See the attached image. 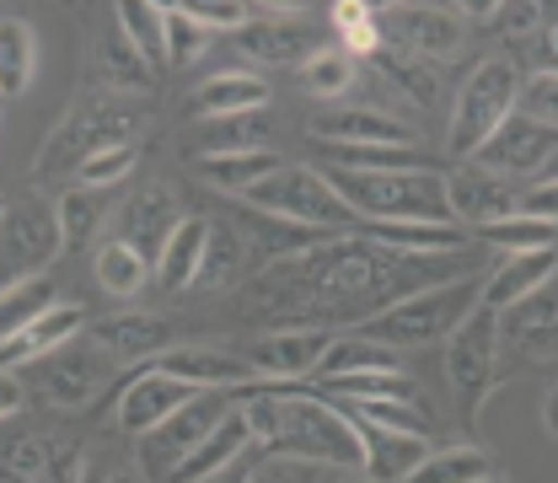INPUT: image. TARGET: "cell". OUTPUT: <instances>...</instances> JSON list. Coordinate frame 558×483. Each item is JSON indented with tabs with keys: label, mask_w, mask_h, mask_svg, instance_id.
Wrapping results in <instances>:
<instances>
[{
	"label": "cell",
	"mask_w": 558,
	"mask_h": 483,
	"mask_svg": "<svg viewBox=\"0 0 558 483\" xmlns=\"http://www.w3.org/2000/svg\"><path fill=\"white\" fill-rule=\"evenodd\" d=\"M242 419L253 430V446L264 457L284 462H333V468H365V435L349 409H333L328 398L295 393L284 382L242 387Z\"/></svg>",
	"instance_id": "cell-1"
},
{
	"label": "cell",
	"mask_w": 558,
	"mask_h": 483,
	"mask_svg": "<svg viewBox=\"0 0 558 483\" xmlns=\"http://www.w3.org/2000/svg\"><path fill=\"white\" fill-rule=\"evenodd\" d=\"M328 183L339 189L360 220H429V226H457L446 205V172H344L323 167Z\"/></svg>",
	"instance_id": "cell-2"
},
{
	"label": "cell",
	"mask_w": 558,
	"mask_h": 483,
	"mask_svg": "<svg viewBox=\"0 0 558 483\" xmlns=\"http://www.w3.org/2000/svg\"><path fill=\"white\" fill-rule=\"evenodd\" d=\"M484 301V285L478 279H446V285H424L414 295L381 306L376 317H365V339L376 345H392V349H418V345H435V339H451Z\"/></svg>",
	"instance_id": "cell-3"
},
{
	"label": "cell",
	"mask_w": 558,
	"mask_h": 483,
	"mask_svg": "<svg viewBox=\"0 0 558 483\" xmlns=\"http://www.w3.org/2000/svg\"><path fill=\"white\" fill-rule=\"evenodd\" d=\"M247 209L258 215H275L290 226H312V231H360V215L339 200V189L328 183L323 167H306V161H284L275 178H264L258 189L242 194Z\"/></svg>",
	"instance_id": "cell-4"
},
{
	"label": "cell",
	"mask_w": 558,
	"mask_h": 483,
	"mask_svg": "<svg viewBox=\"0 0 558 483\" xmlns=\"http://www.w3.org/2000/svg\"><path fill=\"white\" fill-rule=\"evenodd\" d=\"M515 102H521V70L510 65V60H484L462 81V92L451 102V124H446L451 156L473 161L488 140L499 135V124L515 113Z\"/></svg>",
	"instance_id": "cell-5"
},
{
	"label": "cell",
	"mask_w": 558,
	"mask_h": 483,
	"mask_svg": "<svg viewBox=\"0 0 558 483\" xmlns=\"http://www.w3.org/2000/svg\"><path fill=\"white\" fill-rule=\"evenodd\" d=\"M140 119L135 108H119V102H92V108H75L60 119V130L44 140V150H38V161H33V178H54V172H65V167H86L97 150H108V145H130L140 135Z\"/></svg>",
	"instance_id": "cell-6"
},
{
	"label": "cell",
	"mask_w": 558,
	"mask_h": 483,
	"mask_svg": "<svg viewBox=\"0 0 558 483\" xmlns=\"http://www.w3.org/2000/svg\"><path fill=\"white\" fill-rule=\"evenodd\" d=\"M231 398L236 393H199L189 409H178V414L167 419L161 430H150V435H140L145 446H140V462H145V473L156 483H172V473L205 446L209 435L231 419Z\"/></svg>",
	"instance_id": "cell-7"
},
{
	"label": "cell",
	"mask_w": 558,
	"mask_h": 483,
	"mask_svg": "<svg viewBox=\"0 0 558 483\" xmlns=\"http://www.w3.org/2000/svg\"><path fill=\"white\" fill-rule=\"evenodd\" d=\"M494 360H499V312L478 306L451 339H446V376L457 387L462 414L478 419V403L494 387Z\"/></svg>",
	"instance_id": "cell-8"
},
{
	"label": "cell",
	"mask_w": 558,
	"mask_h": 483,
	"mask_svg": "<svg viewBox=\"0 0 558 483\" xmlns=\"http://www.w3.org/2000/svg\"><path fill=\"white\" fill-rule=\"evenodd\" d=\"M554 156H558V130L526 119V113H510V119L499 124V135L488 140L473 161H478L484 172H494V178L515 183V178H543V167H548Z\"/></svg>",
	"instance_id": "cell-9"
},
{
	"label": "cell",
	"mask_w": 558,
	"mask_h": 483,
	"mask_svg": "<svg viewBox=\"0 0 558 483\" xmlns=\"http://www.w3.org/2000/svg\"><path fill=\"white\" fill-rule=\"evenodd\" d=\"M54 253H65V231H60V205L44 200H11L5 205V264L11 279L38 275Z\"/></svg>",
	"instance_id": "cell-10"
},
{
	"label": "cell",
	"mask_w": 558,
	"mask_h": 483,
	"mask_svg": "<svg viewBox=\"0 0 558 483\" xmlns=\"http://www.w3.org/2000/svg\"><path fill=\"white\" fill-rule=\"evenodd\" d=\"M194 398H199V387L167 376L161 365H145V371H135V382L119 387V430L150 435V430H161L178 409H189Z\"/></svg>",
	"instance_id": "cell-11"
},
{
	"label": "cell",
	"mask_w": 558,
	"mask_h": 483,
	"mask_svg": "<svg viewBox=\"0 0 558 483\" xmlns=\"http://www.w3.org/2000/svg\"><path fill=\"white\" fill-rule=\"evenodd\" d=\"M22 376V371H16ZM27 382L38 398H49L54 409H86L97 403V393L108 387V365L97 354H75V349H60V354H44L27 365Z\"/></svg>",
	"instance_id": "cell-12"
},
{
	"label": "cell",
	"mask_w": 558,
	"mask_h": 483,
	"mask_svg": "<svg viewBox=\"0 0 558 483\" xmlns=\"http://www.w3.org/2000/svg\"><path fill=\"white\" fill-rule=\"evenodd\" d=\"M446 205H451V220L484 231V226L510 220L521 209V194H515V183H505V178L484 172L478 161H468V167L446 172Z\"/></svg>",
	"instance_id": "cell-13"
},
{
	"label": "cell",
	"mask_w": 558,
	"mask_h": 483,
	"mask_svg": "<svg viewBox=\"0 0 558 483\" xmlns=\"http://www.w3.org/2000/svg\"><path fill=\"white\" fill-rule=\"evenodd\" d=\"M150 365H161L167 376H178V382H189V387H199V393H242V387H258V382H264L253 360L226 354V349H209V345H183V349L172 345L161 360H150Z\"/></svg>",
	"instance_id": "cell-14"
},
{
	"label": "cell",
	"mask_w": 558,
	"mask_h": 483,
	"mask_svg": "<svg viewBox=\"0 0 558 483\" xmlns=\"http://www.w3.org/2000/svg\"><path fill=\"white\" fill-rule=\"evenodd\" d=\"M92 345L108 360H161L172 349V323H161L156 312H113L102 323H92Z\"/></svg>",
	"instance_id": "cell-15"
},
{
	"label": "cell",
	"mask_w": 558,
	"mask_h": 483,
	"mask_svg": "<svg viewBox=\"0 0 558 483\" xmlns=\"http://www.w3.org/2000/svg\"><path fill=\"white\" fill-rule=\"evenodd\" d=\"M178 226H183V215H178V194H172L167 183H150V189H140L135 200L124 205V215H119V242L140 247V253L156 264Z\"/></svg>",
	"instance_id": "cell-16"
},
{
	"label": "cell",
	"mask_w": 558,
	"mask_h": 483,
	"mask_svg": "<svg viewBox=\"0 0 558 483\" xmlns=\"http://www.w3.org/2000/svg\"><path fill=\"white\" fill-rule=\"evenodd\" d=\"M558 275V247H537V253H505L499 269L484 279V301L488 312H510L521 301H532L537 290H548Z\"/></svg>",
	"instance_id": "cell-17"
},
{
	"label": "cell",
	"mask_w": 558,
	"mask_h": 483,
	"mask_svg": "<svg viewBox=\"0 0 558 483\" xmlns=\"http://www.w3.org/2000/svg\"><path fill=\"white\" fill-rule=\"evenodd\" d=\"M236 49L258 65H295V60H312L323 55L317 49V33L295 16H253L242 33H236Z\"/></svg>",
	"instance_id": "cell-18"
},
{
	"label": "cell",
	"mask_w": 558,
	"mask_h": 483,
	"mask_svg": "<svg viewBox=\"0 0 558 483\" xmlns=\"http://www.w3.org/2000/svg\"><path fill=\"white\" fill-rule=\"evenodd\" d=\"M81 306H70V301H60L54 312H44L33 328H22V334H5L0 339V365L5 371H27L33 360H44V354H60V349H70L75 339H81Z\"/></svg>",
	"instance_id": "cell-19"
},
{
	"label": "cell",
	"mask_w": 558,
	"mask_h": 483,
	"mask_svg": "<svg viewBox=\"0 0 558 483\" xmlns=\"http://www.w3.org/2000/svg\"><path fill=\"white\" fill-rule=\"evenodd\" d=\"M328 334L323 328H279L253 349V365L264 382H295V376H317L323 354H328Z\"/></svg>",
	"instance_id": "cell-20"
},
{
	"label": "cell",
	"mask_w": 558,
	"mask_h": 483,
	"mask_svg": "<svg viewBox=\"0 0 558 483\" xmlns=\"http://www.w3.org/2000/svg\"><path fill=\"white\" fill-rule=\"evenodd\" d=\"M323 145H414V130L381 108H328L312 119Z\"/></svg>",
	"instance_id": "cell-21"
},
{
	"label": "cell",
	"mask_w": 558,
	"mask_h": 483,
	"mask_svg": "<svg viewBox=\"0 0 558 483\" xmlns=\"http://www.w3.org/2000/svg\"><path fill=\"white\" fill-rule=\"evenodd\" d=\"M398 27H403L409 49H414L424 65L457 60V49H462V38H468V16H457L451 5H403Z\"/></svg>",
	"instance_id": "cell-22"
},
{
	"label": "cell",
	"mask_w": 558,
	"mask_h": 483,
	"mask_svg": "<svg viewBox=\"0 0 558 483\" xmlns=\"http://www.w3.org/2000/svg\"><path fill=\"white\" fill-rule=\"evenodd\" d=\"M269 108V86L247 70H226V75H209L205 86L189 97V119L205 124V119H231V113H258Z\"/></svg>",
	"instance_id": "cell-23"
},
{
	"label": "cell",
	"mask_w": 558,
	"mask_h": 483,
	"mask_svg": "<svg viewBox=\"0 0 558 483\" xmlns=\"http://www.w3.org/2000/svg\"><path fill=\"white\" fill-rule=\"evenodd\" d=\"M365 242H381L392 253H462V226H429V220H360Z\"/></svg>",
	"instance_id": "cell-24"
},
{
	"label": "cell",
	"mask_w": 558,
	"mask_h": 483,
	"mask_svg": "<svg viewBox=\"0 0 558 483\" xmlns=\"http://www.w3.org/2000/svg\"><path fill=\"white\" fill-rule=\"evenodd\" d=\"M269 135H275L269 108H258V113H231V119H205V124H194V156L269 150Z\"/></svg>",
	"instance_id": "cell-25"
},
{
	"label": "cell",
	"mask_w": 558,
	"mask_h": 483,
	"mask_svg": "<svg viewBox=\"0 0 558 483\" xmlns=\"http://www.w3.org/2000/svg\"><path fill=\"white\" fill-rule=\"evenodd\" d=\"M360 435H365V479L371 483H409V473L429 457V440H414V435H392L371 424H360Z\"/></svg>",
	"instance_id": "cell-26"
},
{
	"label": "cell",
	"mask_w": 558,
	"mask_h": 483,
	"mask_svg": "<svg viewBox=\"0 0 558 483\" xmlns=\"http://www.w3.org/2000/svg\"><path fill=\"white\" fill-rule=\"evenodd\" d=\"M499 339H515L532 360H548V349L558 345V295L537 290L532 301L499 312Z\"/></svg>",
	"instance_id": "cell-27"
},
{
	"label": "cell",
	"mask_w": 558,
	"mask_h": 483,
	"mask_svg": "<svg viewBox=\"0 0 558 483\" xmlns=\"http://www.w3.org/2000/svg\"><path fill=\"white\" fill-rule=\"evenodd\" d=\"M247 446H253V430H247L242 409H231V419H226V424L209 435L205 446H199V451H194V457H189L178 473H172V483H209V479H220V473H226V468H231V462H236Z\"/></svg>",
	"instance_id": "cell-28"
},
{
	"label": "cell",
	"mask_w": 558,
	"mask_h": 483,
	"mask_svg": "<svg viewBox=\"0 0 558 483\" xmlns=\"http://www.w3.org/2000/svg\"><path fill=\"white\" fill-rule=\"evenodd\" d=\"M279 161L275 150H231V156H194V172L205 178L209 189H220V194H247V189H258L264 178H275Z\"/></svg>",
	"instance_id": "cell-29"
},
{
	"label": "cell",
	"mask_w": 558,
	"mask_h": 483,
	"mask_svg": "<svg viewBox=\"0 0 558 483\" xmlns=\"http://www.w3.org/2000/svg\"><path fill=\"white\" fill-rule=\"evenodd\" d=\"M205 242H209V220L183 215V226L172 231V242H167V247H161V258H156V279H161L167 290H189V285H199V269H205Z\"/></svg>",
	"instance_id": "cell-30"
},
{
	"label": "cell",
	"mask_w": 558,
	"mask_h": 483,
	"mask_svg": "<svg viewBox=\"0 0 558 483\" xmlns=\"http://www.w3.org/2000/svg\"><path fill=\"white\" fill-rule=\"evenodd\" d=\"M354 371H403V354L392 345H376L365 334H344L333 339L323 365H317V382H333V376H354Z\"/></svg>",
	"instance_id": "cell-31"
},
{
	"label": "cell",
	"mask_w": 558,
	"mask_h": 483,
	"mask_svg": "<svg viewBox=\"0 0 558 483\" xmlns=\"http://www.w3.org/2000/svg\"><path fill=\"white\" fill-rule=\"evenodd\" d=\"M33 70H38V38L22 16H5L0 22V97H22L33 86Z\"/></svg>",
	"instance_id": "cell-32"
},
{
	"label": "cell",
	"mask_w": 558,
	"mask_h": 483,
	"mask_svg": "<svg viewBox=\"0 0 558 483\" xmlns=\"http://www.w3.org/2000/svg\"><path fill=\"white\" fill-rule=\"evenodd\" d=\"M113 11H119L124 38H130L140 55H145V65L161 75V70L172 65V60H167V5H150V0H124V5H113Z\"/></svg>",
	"instance_id": "cell-33"
},
{
	"label": "cell",
	"mask_w": 558,
	"mask_h": 483,
	"mask_svg": "<svg viewBox=\"0 0 558 483\" xmlns=\"http://www.w3.org/2000/svg\"><path fill=\"white\" fill-rule=\"evenodd\" d=\"M60 301H54V279L49 275H22V279H5V290H0V323H5V334H22V328H33L44 312H54Z\"/></svg>",
	"instance_id": "cell-34"
},
{
	"label": "cell",
	"mask_w": 558,
	"mask_h": 483,
	"mask_svg": "<svg viewBox=\"0 0 558 483\" xmlns=\"http://www.w3.org/2000/svg\"><path fill=\"white\" fill-rule=\"evenodd\" d=\"M349 414L371 430H392V435H414V440L435 435V419L424 414L414 398H360V403H349Z\"/></svg>",
	"instance_id": "cell-35"
},
{
	"label": "cell",
	"mask_w": 558,
	"mask_h": 483,
	"mask_svg": "<svg viewBox=\"0 0 558 483\" xmlns=\"http://www.w3.org/2000/svg\"><path fill=\"white\" fill-rule=\"evenodd\" d=\"M488 473H494L488 451H478V446H446V451H429L409 473V483H484Z\"/></svg>",
	"instance_id": "cell-36"
},
{
	"label": "cell",
	"mask_w": 558,
	"mask_h": 483,
	"mask_svg": "<svg viewBox=\"0 0 558 483\" xmlns=\"http://www.w3.org/2000/svg\"><path fill=\"white\" fill-rule=\"evenodd\" d=\"M344 172H429L435 161L414 145H328Z\"/></svg>",
	"instance_id": "cell-37"
},
{
	"label": "cell",
	"mask_w": 558,
	"mask_h": 483,
	"mask_svg": "<svg viewBox=\"0 0 558 483\" xmlns=\"http://www.w3.org/2000/svg\"><path fill=\"white\" fill-rule=\"evenodd\" d=\"M150 258L140 253V247H130V242H108L102 253H97V279H102V290L108 295H140L145 290V279H150Z\"/></svg>",
	"instance_id": "cell-38"
},
{
	"label": "cell",
	"mask_w": 558,
	"mask_h": 483,
	"mask_svg": "<svg viewBox=\"0 0 558 483\" xmlns=\"http://www.w3.org/2000/svg\"><path fill=\"white\" fill-rule=\"evenodd\" d=\"M247 264V237L236 231V220H209V242H205V269L199 285H231Z\"/></svg>",
	"instance_id": "cell-39"
},
{
	"label": "cell",
	"mask_w": 558,
	"mask_h": 483,
	"mask_svg": "<svg viewBox=\"0 0 558 483\" xmlns=\"http://www.w3.org/2000/svg\"><path fill=\"white\" fill-rule=\"evenodd\" d=\"M102 194L108 189H70L60 194V231H65V253H81V247H92V237L102 231Z\"/></svg>",
	"instance_id": "cell-40"
},
{
	"label": "cell",
	"mask_w": 558,
	"mask_h": 483,
	"mask_svg": "<svg viewBox=\"0 0 558 483\" xmlns=\"http://www.w3.org/2000/svg\"><path fill=\"white\" fill-rule=\"evenodd\" d=\"M371 65L381 70L403 97H414V102H435V65H424L414 49H387V44H381V49L371 55Z\"/></svg>",
	"instance_id": "cell-41"
},
{
	"label": "cell",
	"mask_w": 558,
	"mask_h": 483,
	"mask_svg": "<svg viewBox=\"0 0 558 483\" xmlns=\"http://www.w3.org/2000/svg\"><path fill=\"white\" fill-rule=\"evenodd\" d=\"M97 65H102V75H108L113 86H135V92L156 86V70L145 65V55H140L135 44L124 38V27H119V22H113V33L102 38V55H97Z\"/></svg>",
	"instance_id": "cell-42"
},
{
	"label": "cell",
	"mask_w": 558,
	"mask_h": 483,
	"mask_svg": "<svg viewBox=\"0 0 558 483\" xmlns=\"http://www.w3.org/2000/svg\"><path fill=\"white\" fill-rule=\"evenodd\" d=\"M478 237L494 242L499 253H537V247H554L558 242V226L532 220V215H510V220H499V226H484Z\"/></svg>",
	"instance_id": "cell-43"
},
{
	"label": "cell",
	"mask_w": 558,
	"mask_h": 483,
	"mask_svg": "<svg viewBox=\"0 0 558 483\" xmlns=\"http://www.w3.org/2000/svg\"><path fill=\"white\" fill-rule=\"evenodd\" d=\"M333 11V27L344 33V55H376L381 49V27H376V11L371 5H360V0H339V5H328Z\"/></svg>",
	"instance_id": "cell-44"
},
{
	"label": "cell",
	"mask_w": 558,
	"mask_h": 483,
	"mask_svg": "<svg viewBox=\"0 0 558 483\" xmlns=\"http://www.w3.org/2000/svg\"><path fill=\"white\" fill-rule=\"evenodd\" d=\"M301 81H306L312 97H344L349 86H354V60H349L344 49H323V55L306 60Z\"/></svg>",
	"instance_id": "cell-45"
},
{
	"label": "cell",
	"mask_w": 558,
	"mask_h": 483,
	"mask_svg": "<svg viewBox=\"0 0 558 483\" xmlns=\"http://www.w3.org/2000/svg\"><path fill=\"white\" fill-rule=\"evenodd\" d=\"M205 38L209 27H199L183 5H167V60L172 65H194L205 55Z\"/></svg>",
	"instance_id": "cell-46"
},
{
	"label": "cell",
	"mask_w": 558,
	"mask_h": 483,
	"mask_svg": "<svg viewBox=\"0 0 558 483\" xmlns=\"http://www.w3.org/2000/svg\"><path fill=\"white\" fill-rule=\"evenodd\" d=\"M183 11L199 22V27H209V33H242L247 22H253V11L258 5H247V0H183Z\"/></svg>",
	"instance_id": "cell-47"
},
{
	"label": "cell",
	"mask_w": 558,
	"mask_h": 483,
	"mask_svg": "<svg viewBox=\"0 0 558 483\" xmlns=\"http://www.w3.org/2000/svg\"><path fill=\"white\" fill-rule=\"evenodd\" d=\"M135 161H140L135 145H108V150H97L81 167V189H113V183H124L135 172Z\"/></svg>",
	"instance_id": "cell-48"
},
{
	"label": "cell",
	"mask_w": 558,
	"mask_h": 483,
	"mask_svg": "<svg viewBox=\"0 0 558 483\" xmlns=\"http://www.w3.org/2000/svg\"><path fill=\"white\" fill-rule=\"evenodd\" d=\"M515 113H526V119H537V124L558 130V70H537L532 81H521V102H515Z\"/></svg>",
	"instance_id": "cell-49"
},
{
	"label": "cell",
	"mask_w": 558,
	"mask_h": 483,
	"mask_svg": "<svg viewBox=\"0 0 558 483\" xmlns=\"http://www.w3.org/2000/svg\"><path fill=\"white\" fill-rule=\"evenodd\" d=\"M5 479H22V483L49 479V451H44L38 435H16V440H5Z\"/></svg>",
	"instance_id": "cell-50"
},
{
	"label": "cell",
	"mask_w": 558,
	"mask_h": 483,
	"mask_svg": "<svg viewBox=\"0 0 558 483\" xmlns=\"http://www.w3.org/2000/svg\"><path fill=\"white\" fill-rule=\"evenodd\" d=\"M510 44H521V38H532L537 27H543V5H494V16H488Z\"/></svg>",
	"instance_id": "cell-51"
},
{
	"label": "cell",
	"mask_w": 558,
	"mask_h": 483,
	"mask_svg": "<svg viewBox=\"0 0 558 483\" xmlns=\"http://www.w3.org/2000/svg\"><path fill=\"white\" fill-rule=\"evenodd\" d=\"M515 215H532V220L558 226V183H532V189L521 194V209H515Z\"/></svg>",
	"instance_id": "cell-52"
},
{
	"label": "cell",
	"mask_w": 558,
	"mask_h": 483,
	"mask_svg": "<svg viewBox=\"0 0 558 483\" xmlns=\"http://www.w3.org/2000/svg\"><path fill=\"white\" fill-rule=\"evenodd\" d=\"M253 483H295V473H290L284 457H275V462H258L253 468Z\"/></svg>",
	"instance_id": "cell-53"
},
{
	"label": "cell",
	"mask_w": 558,
	"mask_h": 483,
	"mask_svg": "<svg viewBox=\"0 0 558 483\" xmlns=\"http://www.w3.org/2000/svg\"><path fill=\"white\" fill-rule=\"evenodd\" d=\"M209 483H253V468H247V462L236 457V462H231V468H226L220 479H209Z\"/></svg>",
	"instance_id": "cell-54"
},
{
	"label": "cell",
	"mask_w": 558,
	"mask_h": 483,
	"mask_svg": "<svg viewBox=\"0 0 558 483\" xmlns=\"http://www.w3.org/2000/svg\"><path fill=\"white\" fill-rule=\"evenodd\" d=\"M81 483H124L119 468H81Z\"/></svg>",
	"instance_id": "cell-55"
},
{
	"label": "cell",
	"mask_w": 558,
	"mask_h": 483,
	"mask_svg": "<svg viewBox=\"0 0 558 483\" xmlns=\"http://www.w3.org/2000/svg\"><path fill=\"white\" fill-rule=\"evenodd\" d=\"M543 424H548V435L558 440V387L548 393V398H543Z\"/></svg>",
	"instance_id": "cell-56"
},
{
	"label": "cell",
	"mask_w": 558,
	"mask_h": 483,
	"mask_svg": "<svg viewBox=\"0 0 558 483\" xmlns=\"http://www.w3.org/2000/svg\"><path fill=\"white\" fill-rule=\"evenodd\" d=\"M543 60H548V70H558V22H554V33H548V55Z\"/></svg>",
	"instance_id": "cell-57"
},
{
	"label": "cell",
	"mask_w": 558,
	"mask_h": 483,
	"mask_svg": "<svg viewBox=\"0 0 558 483\" xmlns=\"http://www.w3.org/2000/svg\"><path fill=\"white\" fill-rule=\"evenodd\" d=\"M543 183H558V156L548 161V167H543Z\"/></svg>",
	"instance_id": "cell-58"
},
{
	"label": "cell",
	"mask_w": 558,
	"mask_h": 483,
	"mask_svg": "<svg viewBox=\"0 0 558 483\" xmlns=\"http://www.w3.org/2000/svg\"><path fill=\"white\" fill-rule=\"evenodd\" d=\"M484 483H505V479H499V473H488V479Z\"/></svg>",
	"instance_id": "cell-59"
},
{
	"label": "cell",
	"mask_w": 558,
	"mask_h": 483,
	"mask_svg": "<svg viewBox=\"0 0 558 483\" xmlns=\"http://www.w3.org/2000/svg\"><path fill=\"white\" fill-rule=\"evenodd\" d=\"M5 483H22V479H5ZM38 483H44V479H38Z\"/></svg>",
	"instance_id": "cell-60"
}]
</instances>
